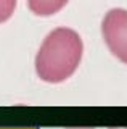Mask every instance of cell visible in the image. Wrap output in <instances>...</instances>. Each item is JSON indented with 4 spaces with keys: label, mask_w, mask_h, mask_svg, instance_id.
Segmentation results:
<instances>
[{
    "label": "cell",
    "mask_w": 127,
    "mask_h": 129,
    "mask_svg": "<svg viewBox=\"0 0 127 129\" xmlns=\"http://www.w3.org/2000/svg\"><path fill=\"white\" fill-rule=\"evenodd\" d=\"M84 44L71 27H56L43 39L35 55V73L43 82L59 84L76 73Z\"/></svg>",
    "instance_id": "6da1fadb"
},
{
    "label": "cell",
    "mask_w": 127,
    "mask_h": 129,
    "mask_svg": "<svg viewBox=\"0 0 127 129\" xmlns=\"http://www.w3.org/2000/svg\"><path fill=\"white\" fill-rule=\"evenodd\" d=\"M18 0H0V24L8 21L16 10Z\"/></svg>",
    "instance_id": "277c9868"
},
{
    "label": "cell",
    "mask_w": 127,
    "mask_h": 129,
    "mask_svg": "<svg viewBox=\"0 0 127 129\" xmlns=\"http://www.w3.org/2000/svg\"><path fill=\"white\" fill-rule=\"evenodd\" d=\"M69 129H76V127H69ZM82 129H92V127H82Z\"/></svg>",
    "instance_id": "8992f818"
},
{
    "label": "cell",
    "mask_w": 127,
    "mask_h": 129,
    "mask_svg": "<svg viewBox=\"0 0 127 129\" xmlns=\"http://www.w3.org/2000/svg\"><path fill=\"white\" fill-rule=\"evenodd\" d=\"M101 34L109 52L127 64V10H109L101 21Z\"/></svg>",
    "instance_id": "7a4b0ae2"
},
{
    "label": "cell",
    "mask_w": 127,
    "mask_h": 129,
    "mask_svg": "<svg viewBox=\"0 0 127 129\" xmlns=\"http://www.w3.org/2000/svg\"><path fill=\"white\" fill-rule=\"evenodd\" d=\"M69 0H27V7L35 16H53L68 5Z\"/></svg>",
    "instance_id": "3957f363"
},
{
    "label": "cell",
    "mask_w": 127,
    "mask_h": 129,
    "mask_svg": "<svg viewBox=\"0 0 127 129\" xmlns=\"http://www.w3.org/2000/svg\"><path fill=\"white\" fill-rule=\"evenodd\" d=\"M109 129H127V127H109Z\"/></svg>",
    "instance_id": "5b68a950"
}]
</instances>
